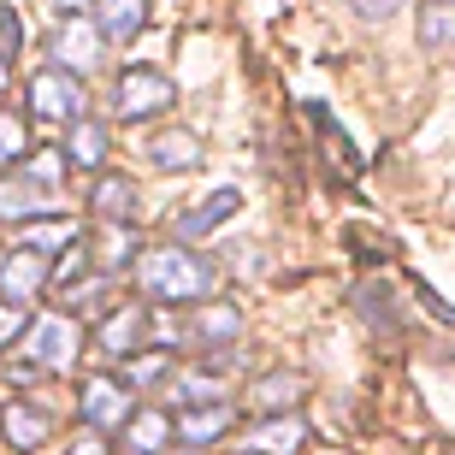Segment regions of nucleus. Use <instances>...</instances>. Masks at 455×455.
<instances>
[{"label":"nucleus","instance_id":"nucleus-31","mask_svg":"<svg viewBox=\"0 0 455 455\" xmlns=\"http://www.w3.org/2000/svg\"><path fill=\"white\" fill-rule=\"evenodd\" d=\"M349 6H355L361 18H390L396 6H403V0H349Z\"/></svg>","mask_w":455,"mask_h":455},{"label":"nucleus","instance_id":"nucleus-1","mask_svg":"<svg viewBox=\"0 0 455 455\" xmlns=\"http://www.w3.org/2000/svg\"><path fill=\"white\" fill-rule=\"evenodd\" d=\"M136 290L148 296V302L160 307H196L213 296V284H220V272H213V260L207 254H196L189 243H160V249H142L131 267Z\"/></svg>","mask_w":455,"mask_h":455},{"label":"nucleus","instance_id":"nucleus-4","mask_svg":"<svg viewBox=\"0 0 455 455\" xmlns=\"http://www.w3.org/2000/svg\"><path fill=\"white\" fill-rule=\"evenodd\" d=\"M89 113V84L66 66H42L30 77V118L42 124H71V118Z\"/></svg>","mask_w":455,"mask_h":455},{"label":"nucleus","instance_id":"nucleus-23","mask_svg":"<svg viewBox=\"0 0 455 455\" xmlns=\"http://www.w3.org/2000/svg\"><path fill=\"white\" fill-rule=\"evenodd\" d=\"M302 372H267V379H254L249 385V403L260 408V414H284V408L302 403Z\"/></svg>","mask_w":455,"mask_h":455},{"label":"nucleus","instance_id":"nucleus-29","mask_svg":"<svg viewBox=\"0 0 455 455\" xmlns=\"http://www.w3.org/2000/svg\"><path fill=\"white\" fill-rule=\"evenodd\" d=\"M18 48H24V18L18 6H0V60H18Z\"/></svg>","mask_w":455,"mask_h":455},{"label":"nucleus","instance_id":"nucleus-13","mask_svg":"<svg viewBox=\"0 0 455 455\" xmlns=\"http://www.w3.org/2000/svg\"><path fill=\"white\" fill-rule=\"evenodd\" d=\"M60 154H66V166H77V172H107V160H113V131H107L101 118H71L66 124V142H60Z\"/></svg>","mask_w":455,"mask_h":455},{"label":"nucleus","instance_id":"nucleus-12","mask_svg":"<svg viewBox=\"0 0 455 455\" xmlns=\"http://www.w3.org/2000/svg\"><path fill=\"white\" fill-rule=\"evenodd\" d=\"M89 213H95V225H136V207H142V196H136V184L124 178V172H95L89 178Z\"/></svg>","mask_w":455,"mask_h":455},{"label":"nucleus","instance_id":"nucleus-10","mask_svg":"<svg viewBox=\"0 0 455 455\" xmlns=\"http://www.w3.org/2000/svg\"><path fill=\"white\" fill-rule=\"evenodd\" d=\"M48 213H60L53 207V189H42V184H30L24 172H0V225H12V231H24V225H36V220H48Z\"/></svg>","mask_w":455,"mask_h":455},{"label":"nucleus","instance_id":"nucleus-2","mask_svg":"<svg viewBox=\"0 0 455 455\" xmlns=\"http://www.w3.org/2000/svg\"><path fill=\"white\" fill-rule=\"evenodd\" d=\"M77 349H84L77 320H71L66 307H53V314H30L24 338L12 343V361H18V367H30L36 379H60V372H71Z\"/></svg>","mask_w":455,"mask_h":455},{"label":"nucleus","instance_id":"nucleus-32","mask_svg":"<svg viewBox=\"0 0 455 455\" xmlns=\"http://www.w3.org/2000/svg\"><path fill=\"white\" fill-rule=\"evenodd\" d=\"M53 6H60V18H71V12H89L95 0H53Z\"/></svg>","mask_w":455,"mask_h":455},{"label":"nucleus","instance_id":"nucleus-8","mask_svg":"<svg viewBox=\"0 0 455 455\" xmlns=\"http://www.w3.org/2000/svg\"><path fill=\"white\" fill-rule=\"evenodd\" d=\"M53 290V260L36 249H6L0 254V302H18V307H36L42 296Z\"/></svg>","mask_w":455,"mask_h":455},{"label":"nucleus","instance_id":"nucleus-26","mask_svg":"<svg viewBox=\"0 0 455 455\" xmlns=\"http://www.w3.org/2000/svg\"><path fill=\"white\" fill-rule=\"evenodd\" d=\"M24 154H30V118L0 107V172H12Z\"/></svg>","mask_w":455,"mask_h":455},{"label":"nucleus","instance_id":"nucleus-21","mask_svg":"<svg viewBox=\"0 0 455 455\" xmlns=\"http://www.w3.org/2000/svg\"><path fill=\"white\" fill-rule=\"evenodd\" d=\"M136 254H142L136 225H95V254H89L95 272H124V267H136Z\"/></svg>","mask_w":455,"mask_h":455},{"label":"nucleus","instance_id":"nucleus-5","mask_svg":"<svg viewBox=\"0 0 455 455\" xmlns=\"http://www.w3.org/2000/svg\"><path fill=\"white\" fill-rule=\"evenodd\" d=\"M154 338V314L142 302H113L107 314H95V355L107 361H131L136 349H148Z\"/></svg>","mask_w":455,"mask_h":455},{"label":"nucleus","instance_id":"nucleus-24","mask_svg":"<svg viewBox=\"0 0 455 455\" xmlns=\"http://www.w3.org/2000/svg\"><path fill=\"white\" fill-rule=\"evenodd\" d=\"M420 48H455V0H420Z\"/></svg>","mask_w":455,"mask_h":455},{"label":"nucleus","instance_id":"nucleus-11","mask_svg":"<svg viewBox=\"0 0 455 455\" xmlns=\"http://www.w3.org/2000/svg\"><path fill=\"white\" fill-rule=\"evenodd\" d=\"M236 331H243V314L231 302H196L184 314V325H178V343H189V349H225V343H236Z\"/></svg>","mask_w":455,"mask_h":455},{"label":"nucleus","instance_id":"nucleus-18","mask_svg":"<svg viewBox=\"0 0 455 455\" xmlns=\"http://www.w3.org/2000/svg\"><path fill=\"white\" fill-rule=\"evenodd\" d=\"M236 207H243V196H236V184L213 189V196H202V202H196V207L184 213V220H178V236H184V243H202L207 231H220L225 220H236Z\"/></svg>","mask_w":455,"mask_h":455},{"label":"nucleus","instance_id":"nucleus-9","mask_svg":"<svg viewBox=\"0 0 455 455\" xmlns=\"http://www.w3.org/2000/svg\"><path fill=\"white\" fill-rule=\"evenodd\" d=\"M0 443L18 455H36L42 443H53V414L30 396H6L0 403Z\"/></svg>","mask_w":455,"mask_h":455},{"label":"nucleus","instance_id":"nucleus-19","mask_svg":"<svg viewBox=\"0 0 455 455\" xmlns=\"http://www.w3.org/2000/svg\"><path fill=\"white\" fill-rule=\"evenodd\" d=\"M89 18H95V30H101L107 48H113V42L142 36V24H148V0H95V6H89Z\"/></svg>","mask_w":455,"mask_h":455},{"label":"nucleus","instance_id":"nucleus-15","mask_svg":"<svg viewBox=\"0 0 455 455\" xmlns=\"http://www.w3.org/2000/svg\"><path fill=\"white\" fill-rule=\"evenodd\" d=\"M202 136L196 131H184V124H178V131H154L148 142H142V160H148L154 172H196L202 166Z\"/></svg>","mask_w":455,"mask_h":455},{"label":"nucleus","instance_id":"nucleus-7","mask_svg":"<svg viewBox=\"0 0 455 455\" xmlns=\"http://www.w3.org/2000/svg\"><path fill=\"white\" fill-rule=\"evenodd\" d=\"M131 408H136V396H131V385H124L118 372H89L84 390H77V414H84V426H95V432H107V438L131 420Z\"/></svg>","mask_w":455,"mask_h":455},{"label":"nucleus","instance_id":"nucleus-17","mask_svg":"<svg viewBox=\"0 0 455 455\" xmlns=\"http://www.w3.org/2000/svg\"><path fill=\"white\" fill-rule=\"evenodd\" d=\"M231 426H236V408L231 403H189L184 414H178V443L207 450V443H220Z\"/></svg>","mask_w":455,"mask_h":455},{"label":"nucleus","instance_id":"nucleus-30","mask_svg":"<svg viewBox=\"0 0 455 455\" xmlns=\"http://www.w3.org/2000/svg\"><path fill=\"white\" fill-rule=\"evenodd\" d=\"M66 455H113V443H107V432L84 426V432H77V443H66Z\"/></svg>","mask_w":455,"mask_h":455},{"label":"nucleus","instance_id":"nucleus-16","mask_svg":"<svg viewBox=\"0 0 455 455\" xmlns=\"http://www.w3.org/2000/svg\"><path fill=\"white\" fill-rule=\"evenodd\" d=\"M302 443H307V426H302V414H272V420L249 426L236 450H243V455H296Z\"/></svg>","mask_w":455,"mask_h":455},{"label":"nucleus","instance_id":"nucleus-14","mask_svg":"<svg viewBox=\"0 0 455 455\" xmlns=\"http://www.w3.org/2000/svg\"><path fill=\"white\" fill-rule=\"evenodd\" d=\"M172 438H178V420L166 408H131V420L118 426V450L124 455H166Z\"/></svg>","mask_w":455,"mask_h":455},{"label":"nucleus","instance_id":"nucleus-6","mask_svg":"<svg viewBox=\"0 0 455 455\" xmlns=\"http://www.w3.org/2000/svg\"><path fill=\"white\" fill-rule=\"evenodd\" d=\"M48 60L66 66V71H77V77H89V71L107 66V36L95 30L89 12H71V18H60V30L48 36Z\"/></svg>","mask_w":455,"mask_h":455},{"label":"nucleus","instance_id":"nucleus-28","mask_svg":"<svg viewBox=\"0 0 455 455\" xmlns=\"http://www.w3.org/2000/svg\"><path fill=\"white\" fill-rule=\"evenodd\" d=\"M24 325H30V307L0 302V355H12V343L24 338Z\"/></svg>","mask_w":455,"mask_h":455},{"label":"nucleus","instance_id":"nucleus-27","mask_svg":"<svg viewBox=\"0 0 455 455\" xmlns=\"http://www.w3.org/2000/svg\"><path fill=\"white\" fill-rule=\"evenodd\" d=\"M18 172H24V178H30V184H42V189H53V196H60V184H66V154L60 148H42V154H24V160H18Z\"/></svg>","mask_w":455,"mask_h":455},{"label":"nucleus","instance_id":"nucleus-25","mask_svg":"<svg viewBox=\"0 0 455 455\" xmlns=\"http://www.w3.org/2000/svg\"><path fill=\"white\" fill-rule=\"evenodd\" d=\"M118 379H124V385H166L172 379V355L166 349H136L131 361H124V372H118Z\"/></svg>","mask_w":455,"mask_h":455},{"label":"nucleus","instance_id":"nucleus-22","mask_svg":"<svg viewBox=\"0 0 455 455\" xmlns=\"http://www.w3.org/2000/svg\"><path fill=\"white\" fill-rule=\"evenodd\" d=\"M172 385V396L178 403H225L231 396V379H225V367H184V372H172L166 379Z\"/></svg>","mask_w":455,"mask_h":455},{"label":"nucleus","instance_id":"nucleus-3","mask_svg":"<svg viewBox=\"0 0 455 455\" xmlns=\"http://www.w3.org/2000/svg\"><path fill=\"white\" fill-rule=\"evenodd\" d=\"M172 101H178V84L160 66H124L113 77V118L118 124H148V118L172 113Z\"/></svg>","mask_w":455,"mask_h":455},{"label":"nucleus","instance_id":"nucleus-33","mask_svg":"<svg viewBox=\"0 0 455 455\" xmlns=\"http://www.w3.org/2000/svg\"><path fill=\"white\" fill-rule=\"evenodd\" d=\"M6 77H12V60H0V95H6Z\"/></svg>","mask_w":455,"mask_h":455},{"label":"nucleus","instance_id":"nucleus-34","mask_svg":"<svg viewBox=\"0 0 455 455\" xmlns=\"http://www.w3.org/2000/svg\"><path fill=\"white\" fill-rule=\"evenodd\" d=\"M178 455H207V450H196V443H184V450H178Z\"/></svg>","mask_w":455,"mask_h":455},{"label":"nucleus","instance_id":"nucleus-20","mask_svg":"<svg viewBox=\"0 0 455 455\" xmlns=\"http://www.w3.org/2000/svg\"><path fill=\"white\" fill-rule=\"evenodd\" d=\"M18 243L53 260V254H66L71 243H84V220H71V213H48V220L24 225V231H18Z\"/></svg>","mask_w":455,"mask_h":455}]
</instances>
